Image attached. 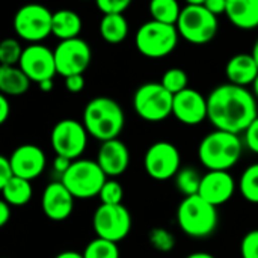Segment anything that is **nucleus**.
<instances>
[{
  "instance_id": "obj_1",
  "label": "nucleus",
  "mask_w": 258,
  "mask_h": 258,
  "mask_svg": "<svg viewBox=\"0 0 258 258\" xmlns=\"http://www.w3.org/2000/svg\"><path fill=\"white\" fill-rule=\"evenodd\" d=\"M209 121L216 130L245 133L258 118L257 98L245 86L225 83L215 88L207 97Z\"/></svg>"
},
{
  "instance_id": "obj_2",
  "label": "nucleus",
  "mask_w": 258,
  "mask_h": 258,
  "mask_svg": "<svg viewBox=\"0 0 258 258\" xmlns=\"http://www.w3.org/2000/svg\"><path fill=\"white\" fill-rule=\"evenodd\" d=\"M125 124L122 107L109 97H95L83 109V125L89 136L106 142L116 139Z\"/></svg>"
},
{
  "instance_id": "obj_3",
  "label": "nucleus",
  "mask_w": 258,
  "mask_h": 258,
  "mask_svg": "<svg viewBox=\"0 0 258 258\" xmlns=\"http://www.w3.org/2000/svg\"><path fill=\"white\" fill-rule=\"evenodd\" d=\"M243 144L239 135L215 130L204 136L198 147V159L209 171H228L242 157Z\"/></svg>"
},
{
  "instance_id": "obj_4",
  "label": "nucleus",
  "mask_w": 258,
  "mask_h": 258,
  "mask_svg": "<svg viewBox=\"0 0 258 258\" xmlns=\"http://www.w3.org/2000/svg\"><path fill=\"white\" fill-rule=\"evenodd\" d=\"M218 207L200 195L184 197L177 209V222L184 234L195 239L210 236L218 227Z\"/></svg>"
},
{
  "instance_id": "obj_5",
  "label": "nucleus",
  "mask_w": 258,
  "mask_h": 258,
  "mask_svg": "<svg viewBox=\"0 0 258 258\" xmlns=\"http://www.w3.org/2000/svg\"><path fill=\"white\" fill-rule=\"evenodd\" d=\"M178 29L174 24L160 23L156 20L144 23L135 36L136 48L141 54L150 59H160L171 54L178 44Z\"/></svg>"
},
{
  "instance_id": "obj_6",
  "label": "nucleus",
  "mask_w": 258,
  "mask_h": 258,
  "mask_svg": "<svg viewBox=\"0 0 258 258\" xmlns=\"http://www.w3.org/2000/svg\"><path fill=\"white\" fill-rule=\"evenodd\" d=\"M106 180L107 175L100 168L98 162L89 159L74 160L70 169L60 177V181L77 200H89L98 197Z\"/></svg>"
},
{
  "instance_id": "obj_7",
  "label": "nucleus",
  "mask_w": 258,
  "mask_h": 258,
  "mask_svg": "<svg viewBox=\"0 0 258 258\" xmlns=\"http://www.w3.org/2000/svg\"><path fill=\"white\" fill-rule=\"evenodd\" d=\"M177 29L183 39L201 45L210 42L216 36L219 23L218 17L204 5H186L177 21Z\"/></svg>"
},
{
  "instance_id": "obj_8",
  "label": "nucleus",
  "mask_w": 258,
  "mask_h": 258,
  "mask_svg": "<svg viewBox=\"0 0 258 258\" xmlns=\"http://www.w3.org/2000/svg\"><path fill=\"white\" fill-rule=\"evenodd\" d=\"M174 95L157 82L139 86L133 95V107L139 118L148 122H160L172 115Z\"/></svg>"
},
{
  "instance_id": "obj_9",
  "label": "nucleus",
  "mask_w": 258,
  "mask_h": 258,
  "mask_svg": "<svg viewBox=\"0 0 258 258\" xmlns=\"http://www.w3.org/2000/svg\"><path fill=\"white\" fill-rule=\"evenodd\" d=\"M51 23L53 12L39 3H27L14 15L15 33L30 44H39L51 35Z\"/></svg>"
},
{
  "instance_id": "obj_10",
  "label": "nucleus",
  "mask_w": 258,
  "mask_h": 258,
  "mask_svg": "<svg viewBox=\"0 0 258 258\" xmlns=\"http://www.w3.org/2000/svg\"><path fill=\"white\" fill-rule=\"evenodd\" d=\"M132 215L124 204H101L92 218V227L97 237L121 242L132 230Z\"/></svg>"
},
{
  "instance_id": "obj_11",
  "label": "nucleus",
  "mask_w": 258,
  "mask_h": 258,
  "mask_svg": "<svg viewBox=\"0 0 258 258\" xmlns=\"http://www.w3.org/2000/svg\"><path fill=\"white\" fill-rule=\"evenodd\" d=\"M88 130L76 119H60L51 130L50 142L56 156L77 160L88 145Z\"/></svg>"
},
{
  "instance_id": "obj_12",
  "label": "nucleus",
  "mask_w": 258,
  "mask_h": 258,
  "mask_svg": "<svg viewBox=\"0 0 258 258\" xmlns=\"http://www.w3.org/2000/svg\"><path fill=\"white\" fill-rule=\"evenodd\" d=\"M181 157L178 148L166 141L153 144L144 157V168L147 174L157 181H165L180 172Z\"/></svg>"
},
{
  "instance_id": "obj_13",
  "label": "nucleus",
  "mask_w": 258,
  "mask_h": 258,
  "mask_svg": "<svg viewBox=\"0 0 258 258\" xmlns=\"http://www.w3.org/2000/svg\"><path fill=\"white\" fill-rule=\"evenodd\" d=\"M53 51H54L57 74L63 77L83 74L88 70L92 59L91 47L82 38L60 41Z\"/></svg>"
},
{
  "instance_id": "obj_14",
  "label": "nucleus",
  "mask_w": 258,
  "mask_h": 258,
  "mask_svg": "<svg viewBox=\"0 0 258 258\" xmlns=\"http://www.w3.org/2000/svg\"><path fill=\"white\" fill-rule=\"evenodd\" d=\"M18 67L32 82L36 83L53 80L54 74H57L54 51L42 44H30L24 47Z\"/></svg>"
},
{
  "instance_id": "obj_15",
  "label": "nucleus",
  "mask_w": 258,
  "mask_h": 258,
  "mask_svg": "<svg viewBox=\"0 0 258 258\" xmlns=\"http://www.w3.org/2000/svg\"><path fill=\"white\" fill-rule=\"evenodd\" d=\"M172 115L186 125H198L209 118L207 98L197 89H184L174 95Z\"/></svg>"
},
{
  "instance_id": "obj_16",
  "label": "nucleus",
  "mask_w": 258,
  "mask_h": 258,
  "mask_svg": "<svg viewBox=\"0 0 258 258\" xmlns=\"http://www.w3.org/2000/svg\"><path fill=\"white\" fill-rule=\"evenodd\" d=\"M74 197L59 180L45 186L41 197V209L44 215L56 222L65 221L74 210Z\"/></svg>"
},
{
  "instance_id": "obj_17",
  "label": "nucleus",
  "mask_w": 258,
  "mask_h": 258,
  "mask_svg": "<svg viewBox=\"0 0 258 258\" xmlns=\"http://www.w3.org/2000/svg\"><path fill=\"white\" fill-rule=\"evenodd\" d=\"M236 192V181L228 171H209L203 175L198 195L215 207L228 203Z\"/></svg>"
},
{
  "instance_id": "obj_18",
  "label": "nucleus",
  "mask_w": 258,
  "mask_h": 258,
  "mask_svg": "<svg viewBox=\"0 0 258 258\" xmlns=\"http://www.w3.org/2000/svg\"><path fill=\"white\" fill-rule=\"evenodd\" d=\"M9 160L14 174L29 181L38 178L45 169V154L39 147L33 144H24L17 147L9 156Z\"/></svg>"
},
{
  "instance_id": "obj_19",
  "label": "nucleus",
  "mask_w": 258,
  "mask_h": 258,
  "mask_svg": "<svg viewBox=\"0 0 258 258\" xmlns=\"http://www.w3.org/2000/svg\"><path fill=\"white\" fill-rule=\"evenodd\" d=\"M97 162L100 168L104 171V174L107 175V178H116L122 175L128 168L130 163L128 148L118 138L101 142L97 154Z\"/></svg>"
},
{
  "instance_id": "obj_20",
  "label": "nucleus",
  "mask_w": 258,
  "mask_h": 258,
  "mask_svg": "<svg viewBox=\"0 0 258 258\" xmlns=\"http://www.w3.org/2000/svg\"><path fill=\"white\" fill-rule=\"evenodd\" d=\"M225 76L230 83L239 86L252 85L258 77V65L252 54L240 53L233 56L225 67Z\"/></svg>"
},
{
  "instance_id": "obj_21",
  "label": "nucleus",
  "mask_w": 258,
  "mask_h": 258,
  "mask_svg": "<svg viewBox=\"0 0 258 258\" xmlns=\"http://www.w3.org/2000/svg\"><path fill=\"white\" fill-rule=\"evenodd\" d=\"M228 20L242 30L258 27V0H227Z\"/></svg>"
},
{
  "instance_id": "obj_22",
  "label": "nucleus",
  "mask_w": 258,
  "mask_h": 258,
  "mask_svg": "<svg viewBox=\"0 0 258 258\" xmlns=\"http://www.w3.org/2000/svg\"><path fill=\"white\" fill-rule=\"evenodd\" d=\"M82 32V18L71 9H59L53 12L51 35L60 41L79 38Z\"/></svg>"
},
{
  "instance_id": "obj_23",
  "label": "nucleus",
  "mask_w": 258,
  "mask_h": 258,
  "mask_svg": "<svg viewBox=\"0 0 258 258\" xmlns=\"http://www.w3.org/2000/svg\"><path fill=\"white\" fill-rule=\"evenodd\" d=\"M32 80L18 67L0 65V92L8 97H18L29 91Z\"/></svg>"
},
{
  "instance_id": "obj_24",
  "label": "nucleus",
  "mask_w": 258,
  "mask_h": 258,
  "mask_svg": "<svg viewBox=\"0 0 258 258\" xmlns=\"http://www.w3.org/2000/svg\"><path fill=\"white\" fill-rule=\"evenodd\" d=\"M100 35L109 44H119L128 35V23L122 14H104L100 21Z\"/></svg>"
},
{
  "instance_id": "obj_25",
  "label": "nucleus",
  "mask_w": 258,
  "mask_h": 258,
  "mask_svg": "<svg viewBox=\"0 0 258 258\" xmlns=\"http://www.w3.org/2000/svg\"><path fill=\"white\" fill-rule=\"evenodd\" d=\"M0 190L3 201H6L12 207H21L27 204L33 194L30 181L17 175H14L5 186H2Z\"/></svg>"
},
{
  "instance_id": "obj_26",
  "label": "nucleus",
  "mask_w": 258,
  "mask_h": 258,
  "mask_svg": "<svg viewBox=\"0 0 258 258\" xmlns=\"http://www.w3.org/2000/svg\"><path fill=\"white\" fill-rule=\"evenodd\" d=\"M148 8L153 20L174 26H177V21L183 9L180 8L178 0H150Z\"/></svg>"
},
{
  "instance_id": "obj_27",
  "label": "nucleus",
  "mask_w": 258,
  "mask_h": 258,
  "mask_svg": "<svg viewBox=\"0 0 258 258\" xmlns=\"http://www.w3.org/2000/svg\"><path fill=\"white\" fill-rule=\"evenodd\" d=\"M242 197L252 204H258V163L248 166L239 181Z\"/></svg>"
},
{
  "instance_id": "obj_28",
  "label": "nucleus",
  "mask_w": 258,
  "mask_h": 258,
  "mask_svg": "<svg viewBox=\"0 0 258 258\" xmlns=\"http://www.w3.org/2000/svg\"><path fill=\"white\" fill-rule=\"evenodd\" d=\"M83 257L85 258H119V248L118 243L101 239V237H95L94 240H91L85 251H83Z\"/></svg>"
},
{
  "instance_id": "obj_29",
  "label": "nucleus",
  "mask_w": 258,
  "mask_h": 258,
  "mask_svg": "<svg viewBox=\"0 0 258 258\" xmlns=\"http://www.w3.org/2000/svg\"><path fill=\"white\" fill-rule=\"evenodd\" d=\"M201 180H203V177L198 174L197 169H192V168H181L180 172L175 175L177 189L184 197L198 195L200 186H201Z\"/></svg>"
},
{
  "instance_id": "obj_30",
  "label": "nucleus",
  "mask_w": 258,
  "mask_h": 258,
  "mask_svg": "<svg viewBox=\"0 0 258 258\" xmlns=\"http://www.w3.org/2000/svg\"><path fill=\"white\" fill-rule=\"evenodd\" d=\"M160 83H162L172 95H175V94H178V92L187 89L189 77H187V74H186L184 70L174 67V68H169V70L165 71V74L162 76Z\"/></svg>"
},
{
  "instance_id": "obj_31",
  "label": "nucleus",
  "mask_w": 258,
  "mask_h": 258,
  "mask_svg": "<svg viewBox=\"0 0 258 258\" xmlns=\"http://www.w3.org/2000/svg\"><path fill=\"white\" fill-rule=\"evenodd\" d=\"M24 48L14 38H6L0 42V63L8 67H15L20 63Z\"/></svg>"
},
{
  "instance_id": "obj_32",
  "label": "nucleus",
  "mask_w": 258,
  "mask_h": 258,
  "mask_svg": "<svg viewBox=\"0 0 258 258\" xmlns=\"http://www.w3.org/2000/svg\"><path fill=\"white\" fill-rule=\"evenodd\" d=\"M98 198L101 204H122L124 189L121 183L116 181L115 178H107L98 194Z\"/></svg>"
},
{
  "instance_id": "obj_33",
  "label": "nucleus",
  "mask_w": 258,
  "mask_h": 258,
  "mask_svg": "<svg viewBox=\"0 0 258 258\" xmlns=\"http://www.w3.org/2000/svg\"><path fill=\"white\" fill-rule=\"evenodd\" d=\"M150 240L153 246L159 251H171L174 246V237L163 228H154L150 233Z\"/></svg>"
},
{
  "instance_id": "obj_34",
  "label": "nucleus",
  "mask_w": 258,
  "mask_h": 258,
  "mask_svg": "<svg viewBox=\"0 0 258 258\" xmlns=\"http://www.w3.org/2000/svg\"><path fill=\"white\" fill-rule=\"evenodd\" d=\"M242 258H258V230H252L245 234L240 242Z\"/></svg>"
},
{
  "instance_id": "obj_35",
  "label": "nucleus",
  "mask_w": 258,
  "mask_h": 258,
  "mask_svg": "<svg viewBox=\"0 0 258 258\" xmlns=\"http://www.w3.org/2000/svg\"><path fill=\"white\" fill-rule=\"evenodd\" d=\"M133 0H95L98 9L104 14H122Z\"/></svg>"
},
{
  "instance_id": "obj_36",
  "label": "nucleus",
  "mask_w": 258,
  "mask_h": 258,
  "mask_svg": "<svg viewBox=\"0 0 258 258\" xmlns=\"http://www.w3.org/2000/svg\"><path fill=\"white\" fill-rule=\"evenodd\" d=\"M245 145L248 150L258 154V118L251 122V125L245 130Z\"/></svg>"
},
{
  "instance_id": "obj_37",
  "label": "nucleus",
  "mask_w": 258,
  "mask_h": 258,
  "mask_svg": "<svg viewBox=\"0 0 258 258\" xmlns=\"http://www.w3.org/2000/svg\"><path fill=\"white\" fill-rule=\"evenodd\" d=\"M14 175L15 174H14V169H12V165H11L9 157L2 156L0 157V187L5 186Z\"/></svg>"
},
{
  "instance_id": "obj_38",
  "label": "nucleus",
  "mask_w": 258,
  "mask_h": 258,
  "mask_svg": "<svg viewBox=\"0 0 258 258\" xmlns=\"http://www.w3.org/2000/svg\"><path fill=\"white\" fill-rule=\"evenodd\" d=\"M65 88H67V91H70L73 94L80 92L85 88V77H83V74H74V76L65 77Z\"/></svg>"
},
{
  "instance_id": "obj_39",
  "label": "nucleus",
  "mask_w": 258,
  "mask_h": 258,
  "mask_svg": "<svg viewBox=\"0 0 258 258\" xmlns=\"http://www.w3.org/2000/svg\"><path fill=\"white\" fill-rule=\"evenodd\" d=\"M204 6L216 17L227 12V0H206Z\"/></svg>"
},
{
  "instance_id": "obj_40",
  "label": "nucleus",
  "mask_w": 258,
  "mask_h": 258,
  "mask_svg": "<svg viewBox=\"0 0 258 258\" xmlns=\"http://www.w3.org/2000/svg\"><path fill=\"white\" fill-rule=\"evenodd\" d=\"M74 160H70V159H67V157H60V156H56V159H54V162H53V168H54V172L56 174H59L60 177L70 169V166H71V163H73Z\"/></svg>"
},
{
  "instance_id": "obj_41",
  "label": "nucleus",
  "mask_w": 258,
  "mask_h": 258,
  "mask_svg": "<svg viewBox=\"0 0 258 258\" xmlns=\"http://www.w3.org/2000/svg\"><path fill=\"white\" fill-rule=\"evenodd\" d=\"M9 113H11V104H9L8 95L2 94L0 95V124L6 122V119L9 118Z\"/></svg>"
},
{
  "instance_id": "obj_42",
  "label": "nucleus",
  "mask_w": 258,
  "mask_h": 258,
  "mask_svg": "<svg viewBox=\"0 0 258 258\" xmlns=\"http://www.w3.org/2000/svg\"><path fill=\"white\" fill-rule=\"evenodd\" d=\"M11 216H12V206H9L6 201L2 200V203H0V225L5 227L9 222Z\"/></svg>"
},
{
  "instance_id": "obj_43",
  "label": "nucleus",
  "mask_w": 258,
  "mask_h": 258,
  "mask_svg": "<svg viewBox=\"0 0 258 258\" xmlns=\"http://www.w3.org/2000/svg\"><path fill=\"white\" fill-rule=\"evenodd\" d=\"M54 258H85V257H83V254L76 252V251H63V252L57 254Z\"/></svg>"
},
{
  "instance_id": "obj_44",
  "label": "nucleus",
  "mask_w": 258,
  "mask_h": 258,
  "mask_svg": "<svg viewBox=\"0 0 258 258\" xmlns=\"http://www.w3.org/2000/svg\"><path fill=\"white\" fill-rule=\"evenodd\" d=\"M38 86L42 92H50L53 89V80H44V82L38 83Z\"/></svg>"
},
{
  "instance_id": "obj_45",
  "label": "nucleus",
  "mask_w": 258,
  "mask_h": 258,
  "mask_svg": "<svg viewBox=\"0 0 258 258\" xmlns=\"http://www.w3.org/2000/svg\"><path fill=\"white\" fill-rule=\"evenodd\" d=\"M186 258H216L215 255L209 254V252H194V254H189Z\"/></svg>"
},
{
  "instance_id": "obj_46",
  "label": "nucleus",
  "mask_w": 258,
  "mask_h": 258,
  "mask_svg": "<svg viewBox=\"0 0 258 258\" xmlns=\"http://www.w3.org/2000/svg\"><path fill=\"white\" fill-rule=\"evenodd\" d=\"M251 54L254 56V59H255V62H257L258 65V38L257 41H255V44H254V47H252V53Z\"/></svg>"
},
{
  "instance_id": "obj_47",
  "label": "nucleus",
  "mask_w": 258,
  "mask_h": 258,
  "mask_svg": "<svg viewBox=\"0 0 258 258\" xmlns=\"http://www.w3.org/2000/svg\"><path fill=\"white\" fill-rule=\"evenodd\" d=\"M252 94L255 95V98L258 100V77L255 79V82L252 83Z\"/></svg>"
},
{
  "instance_id": "obj_48",
  "label": "nucleus",
  "mask_w": 258,
  "mask_h": 258,
  "mask_svg": "<svg viewBox=\"0 0 258 258\" xmlns=\"http://www.w3.org/2000/svg\"><path fill=\"white\" fill-rule=\"evenodd\" d=\"M187 5H204L206 0H186Z\"/></svg>"
}]
</instances>
